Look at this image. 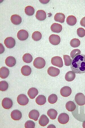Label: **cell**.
Wrapping results in <instances>:
<instances>
[{"label": "cell", "mask_w": 85, "mask_h": 128, "mask_svg": "<svg viewBox=\"0 0 85 128\" xmlns=\"http://www.w3.org/2000/svg\"><path fill=\"white\" fill-rule=\"evenodd\" d=\"M71 68L77 74L85 73V55L81 54L72 59Z\"/></svg>", "instance_id": "6da1fadb"}, {"label": "cell", "mask_w": 85, "mask_h": 128, "mask_svg": "<svg viewBox=\"0 0 85 128\" xmlns=\"http://www.w3.org/2000/svg\"><path fill=\"white\" fill-rule=\"evenodd\" d=\"M46 64L45 60L41 57H38L35 59L33 62L34 66L38 69H41L44 68Z\"/></svg>", "instance_id": "7a4b0ae2"}, {"label": "cell", "mask_w": 85, "mask_h": 128, "mask_svg": "<svg viewBox=\"0 0 85 128\" xmlns=\"http://www.w3.org/2000/svg\"><path fill=\"white\" fill-rule=\"evenodd\" d=\"M75 102L79 106H83L85 104V96L82 93L77 94L75 98Z\"/></svg>", "instance_id": "3957f363"}, {"label": "cell", "mask_w": 85, "mask_h": 128, "mask_svg": "<svg viewBox=\"0 0 85 128\" xmlns=\"http://www.w3.org/2000/svg\"><path fill=\"white\" fill-rule=\"evenodd\" d=\"M51 62L54 66L59 68H62L63 66V63L62 58L59 56H56L52 58Z\"/></svg>", "instance_id": "277c9868"}, {"label": "cell", "mask_w": 85, "mask_h": 128, "mask_svg": "<svg viewBox=\"0 0 85 128\" xmlns=\"http://www.w3.org/2000/svg\"><path fill=\"white\" fill-rule=\"evenodd\" d=\"M17 102L20 105L24 106L28 104L29 99L25 94H20L17 97Z\"/></svg>", "instance_id": "5b68a950"}, {"label": "cell", "mask_w": 85, "mask_h": 128, "mask_svg": "<svg viewBox=\"0 0 85 128\" xmlns=\"http://www.w3.org/2000/svg\"><path fill=\"white\" fill-rule=\"evenodd\" d=\"M69 115L67 114L63 113L59 115L58 120L59 123L64 124H67L69 122Z\"/></svg>", "instance_id": "8992f818"}, {"label": "cell", "mask_w": 85, "mask_h": 128, "mask_svg": "<svg viewBox=\"0 0 85 128\" xmlns=\"http://www.w3.org/2000/svg\"><path fill=\"white\" fill-rule=\"evenodd\" d=\"M4 43L7 48H12L15 46L16 42L14 38L10 37L5 39L4 41Z\"/></svg>", "instance_id": "52a82bcc"}, {"label": "cell", "mask_w": 85, "mask_h": 128, "mask_svg": "<svg viewBox=\"0 0 85 128\" xmlns=\"http://www.w3.org/2000/svg\"><path fill=\"white\" fill-rule=\"evenodd\" d=\"M49 40L51 44L54 45L59 44L61 41V38L59 36L54 34H51L50 36Z\"/></svg>", "instance_id": "ba28073f"}, {"label": "cell", "mask_w": 85, "mask_h": 128, "mask_svg": "<svg viewBox=\"0 0 85 128\" xmlns=\"http://www.w3.org/2000/svg\"><path fill=\"white\" fill-rule=\"evenodd\" d=\"M2 106L6 109L11 108L13 105V102L11 99L8 98H4L2 102Z\"/></svg>", "instance_id": "9c48e42d"}, {"label": "cell", "mask_w": 85, "mask_h": 128, "mask_svg": "<svg viewBox=\"0 0 85 128\" xmlns=\"http://www.w3.org/2000/svg\"><path fill=\"white\" fill-rule=\"evenodd\" d=\"M28 33L26 30H21L18 32L17 34V38L20 40H26L28 38Z\"/></svg>", "instance_id": "30bf717a"}, {"label": "cell", "mask_w": 85, "mask_h": 128, "mask_svg": "<svg viewBox=\"0 0 85 128\" xmlns=\"http://www.w3.org/2000/svg\"><path fill=\"white\" fill-rule=\"evenodd\" d=\"M72 90L71 88L68 86H65L62 88L60 93L62 96L65 97L69 96L71 94Z\"/></svg>", "instance_id": "8fae6325"}, {"label": "cell", "mask_w": 85, "mask_h": 128, "mask_svg": "<svg viewBox=\"0 0 85 128\" xmlns=\"http://www.w3.org/2000/svg\"><path fill=\"white\" fill-rule=\"evenodd\" d=\"M47 73L49 76L55 77L59 75L60 70L59 69L57 68L51 67L48 69Z\"/></svg>", "instance_id": "7c38bea8"}, {"label": "cell", "mask_w": 85, "mask_h": 128, "mask_svg": "<svg viewBox=\"0 0 85 128\" xmlns=\"http://www.w3.org/2000/svg\"><path fill=\"white\" fill-rule=\"evenodd\" d=\"M22 114L21 112L19 110H13L11 114V118L14 120H19L21 118Z\"/></svg>", "instance_id": "4fadbf2b"}, {"label": "cell", "mask_w": 85, "mask_h": 128, "mask_svg": "<svg viewBox=\"0 0 85 128\" xmlns=\"http://www.w3.org/2000/svg\"><path fill=\"white\" fill-rule=\"evenodd\" d=\"M5 63L6 65L8 66L12 67L15 66L16 63L15 59L12 56H10L7 57L5 60Z\"/></svg>", "instance_id": "5bb4252c"}, {"label": "cell", "mask_w": 85, "mask_h": 128, "mask_svg": "<svg viewBox=\"0 0 85 128\" xmlns=\"http://www.w3.org/2000/svg\"><path fill=\"white\" fill-rule=\"evenodd\" d=\"M36 16L37 19L40 21H42L46 19V14L43 10H39L37 11Z\"/></svg>", "instance_id": "9a60e30c"}, {"label": "cell", "mask_w": 85, "mask_h": 128, "mask_svg": "<svg viewBox=\"0 0 85 128\" xmlns=\"http://www.w3.org/2000/svg\"><path fill=\"white\" fill-rule=\"evenodd\" d=\"M9 69L5 67H2L0 69V77L2 79H5L9 76Z\"/></svg>", "instance_id": "2e32d148"}, {"label": "cell", "mask_w": 85, "mask_h": 128, "mask_svg": "<svg viewBox=\"0 0 85 128\" xmlns=\"http://www.w3.org/2000/svg\"><path fill=\"white\" fill-rule=\"evenodd\" d=\"M39 116V113L38 110H33L29 113V118L35 121L38 120Z\"/></svg>", "instance_id": "e0dca14e"}, {"label": "cell", "mask_w": 85, "mask_h": 128, "mask_svg": "<svg viewBox=\"0 0 85 128\" xmlns=\"http://www.w3.org/2000/svg\"><path fill=\"white\" fill-rule=\"evenodd\" d=\"M49 120L46 115L43 114L41 116L39 119V123L41 126H45L49 123Z\"/></svg>", "instance_id": "ac0fdd59"}, {"label": "cell", "mask_w": 85, "mask_h": 128, "mask_svg": "<svg viewBox=\"0 0 85 128\" xmlns=\"http://www.w3.org/2000/svg\"><path fill=\"white\" fill-rule=\"evenodd\" d=\"M11 20L12 23L16 25L20 24L22 21L21 17L17 15H12L11 18Z\"/></svg>", "instance_id": "d6986e66"}, {"label": "cell", "mask_w": 85, "mask_h": 128, "mask_svg": "<svg viewBox=\"0 0 85 128\" xmlns=\"http://www.w3.org/2000/svg\"><path fill=\"white\" fill-rule=\"evenodd\" d=\"M38 94V90L37 88H30L28 92V95L32 99L35 98Z\"/></svg>", "instance_id": "ffe728a7"}, {"label": "cell", "mask_w": 85, "mask_h": 128, "mask_svg": "<svg viewBox=\"0 0 85 128\" xmlns=\"http://www.w3.org/2000/svg\"><path fill=\"white\" fill-rule=\"evenodd\" d=\"M51 28L54 32L60 33L62 31L63 28L61 24L55 23L52 25Z\"/></svg>", "instance_id": "44dd1931"}, {"label": "cell", "mask_w": 85, "mask_h": 128, "mask_svg": "<svg viewBox=\"0 0 85 128\" xmlns=\"http://www.w3.org/2000/svg\"><path fill=\"white\" fill-rule=\"evenodd\" d=\"M21 72L23 75L25 76L30 75L32 72V70L28 66H23L21 69Z\"/></svg>", "instance_id": "7402d4cb"}, {"label": "cell", "mask_w": 85, "mask_h": 128, "mask_svg": "<svg viewBox=\"0 0 85 128\" xmlns=\"http://www.w3.org/2000/svg\"><path fill=\"white\" fill-rule=\"evenodd\" d=\"M76 78V74L73 71H70L67 72L65 76V80L68 82L73 80Z\"/></svg>", "instance_id": "603a6c76"}, {"label": "cell", "mask_w": 85, "mask_h": 128, "mask_svg": "<svg viewBox=\"0 0 85 128\" xmlns=\"http://www.w3.org/2000/svg\"><path fill=\"white\" fill-rule=\"evenodd\" d=\"M65 16L64 14L62 13H57L54 16V20L56 22H59L61 23L65 22Z\"/></svg>", "instance_id": "cb8c5ba5"}, {"label": "cell", "mask_w": 85, "mask_h": 128, "mask_svg": "<svg viewBox=\"0 0 85 128\" xmlns=\"http://www.w3.org/2000/svg\"><path fill=\"white\" fill-rule=\"evenodd\" d=\"M36 102L39 105H42L45 104L46 102V97L43 95H40L37 97Z\"/></svg>", "instance_id": "d4e9b609"}, {"label": "cell", "mask_w": 85, "mask_h": 128, "mask_svg": "<svg viewBox=\"0 0 85 128\" xmlns=\"http://www.w3.org/2000/svg\"><path fill=\"white\" fill-rule=\"evenodd\" d=\"M66 109L68 111L72 112L75 110L76 106L73 102L70 101L66 103Z\"/></svg>", "instance_id": "484cf974"}, {"label": "cell", "mask_w": 85, "mask_h": 128, "mask_svg": "<svg viewBox=\"0 0 85 128\" xmlns=\"http://www.w3.org/2000/svg\"><path fill=\"white\" fill-rule=\"evenodd\" d=\"M77 22L76 18L74 16H68L66 19L67 24L70 26H74Z\"/></svg>", "instance_id": "4316f807"}, {"label": "cell", "mask_w": 85, "mask_h": 128, "mask_svg": "<svg viewBox=\"0 0 85 128\" xmlns=\"http://www.w3.org/2000/svg\"><path fill=\"white\" fill-rule=\"evenodd\" d=\"M47 114L52 120H55L56 118L58 113L57 111L53 109H50L48 111Z\"/></svg>", "instance_id": "83f0119b"}, {"label": "cell", "mask_w": 85, "mask_h": 128, "mask_svg": "<svg viewBox=\"0 0 85 128\" xmlns=\"http://www.w3.org/2000/svg\"><path fill=\"white\" fill-rule=\"evenodd\" d=\"M25 12L26 15L28 16H32L34 13L35 10L31 6H28L25 8Z\"/></svg>", "instance_id": "f1b7e54d"}, {"label": "cell", "mask_w": 85, "mask_h": 128, "mask_svg": "<svg viewBox=\"0 0 85 128\" xmlns=\"http://www.w3.org/2000/svg\"><path fill=\"white\" fill-rule=\"evenodd\" d=\"M22 59L24 62L26 63H29L32 61L33 57L30 54L27 53L24 54L23 56Z\"/></svg>", "instance_id": "f546056e"}, {"label": "cell", "mask_w": 85, "mask_h": 128, "mask_svg": "<svg viewBox=\"0 0 85 128\" xmlns=\"http://www.w3.org/2000/svg\"><path fill=\"white\" fill-rule=\"evenodd\" d=\"M32 38L33 40L35 41H38L40 40L42 38V34L40 32L36 31L33 33Z\"/></svg>", "instance_id": "4dcf8cb0"}, {"label": "cell", "mask_w": 85, "mask_h": 128, "mask_svg": "<svg viewBox=\"0 0 85 128\" xmlns=\"http://www.w3.org/2000/svg\"><path fill=\"white\" fill-rule=\"evenodd\" d=\"M80 40L77 38L72 39L70 42V45L74 48H77L80 46Z\"/></svg>", "instance_id": "1f68e13d"}, {"label": "cell", "mask_w": 85, "mask_h": 128, "mask_svg": "<svg viewBox=\"0 0 85 128\" xmlns=\"http://www.w3.org/2000/svg\"><path fill=\"white\" fill-rule=\"evenodd\" d=\"M58 100L57 96L55 94H52L48 98V101L51 104H54L57 102Z\"/></svg>", "instance_id": "d6a6232c"}, {"label": "cell", "mask_w": 85, "mask_h": 128, "mask_svg": "<svg viewBox=\"0 0 85 128\" xmlns=\"http://www.w3.org/2000/svg\"><path fill=\"white\" fill-rule=\"evenodd\" d=\"M9 86L7 82L4 80L0 82V90L1 91H5L6 90Z\"/></svg>", "instance_id": "836d02e7"}, {"label": "cell", "mask_w": 85, "mask_h": 128, "mask_svg": "<svg viewBox=\"0 0 85 128\" xmlns=\"http://www.w3.org/2000/svg\"><path fill=\"white\" fill-rule=\"evenodd\" d=\"M63 58L65 61V65L66 66H69L71 65L72 59L71 57L67 55H64Z\"/></svg>", "instance_id": "e575fe53"}, {"label": "cell", "mask_w": 85, "mask_h": 128, "mask_svg": "<svg viewBox=\"0 0 85 128\" xmlns=\"http://www.w3.org/2000/svg\"><path fill=\"white\" fill-rule=\"evenodd\" d=\"M81 53V51L80 50L78 49H75L72 51L70 53V56L72 59L74 58L76 56L80 55Z\"/></svg>", "instance_id": "d590c367"}, {"label": "cell", "mask_w": 85, "mask_h": 128, "mask_svg": "<svg viewBox=\"0 0 85 128\" xmlns=\"http://www.w3.org/2000/svg\"><path fill=\"white\" fill-rule=\"evenodd\" d=\"M77 34L78 36L83 38L85 36V30L82 28H80L77 30Z\"/></svg>", "instance_id": "8d00e7d4"}, {"label": "cell", "mask_w": 85, "mask_h": 128, "mask_svg": "<svg viewBox=\"0 0 85 128\" xmlns=\"http://www.w3.org/2000/svg\"><path fill=\"white\" fill-rule=\"evenodd\" d=\"M35 124L34 122L31 120H28L27 121L25 124V127L26 128H34Z\"/></svg>", "instance_id": "74e56055"}, {"label": "cell", "mask_w": 85, "mask_h": 128, "mask_svg": "<svg viewBox=\"0 0 85 128\" xmlns=\"http://www.w3.org/2000/svg\"><path fill=\"white\" fill-rule=\"evenodd\" d=\"M81 25L85 28V17L83 18L80 21Z\"/></svg>", "instance_id": "f35d334b"}, {"label": "cell", "mask_w": 85, "mask_h": 128, "mask_svg": "<svg viewBox=\"0 0 85 128\" xmlns=\"http://www.w3.org/2000/svg\"><path fill=\"white\" fill-rule=\"evenodd\" d=\"M56 128V127L54 125L52 124L48 126L47 127V128Z\"/></svg>", "instance_id": "ab89813d"}, {"label": "cell", "mask_w": 85, "mask_h": 128, "mask_svg": "<svg viewBox=\"0 0 85 128\" xmlns=\"http://www.w3.org/2000/svg\"><path fill=\"white\" fill-rule=\"evenodd\" d=\"M83 128H85V121L83 123Z\"/></svg>", "instance_id": "60d3db41"}, {"label": "cell", "mask_w": 85, "mask_h": 128, "mask_svg": "<svg viewBox=\"0 0 85 128\" xmlns=\"http://www.w3.org/2000/svg\"></svg>", "instance_id": "b9f144b4"}]
</instances>
